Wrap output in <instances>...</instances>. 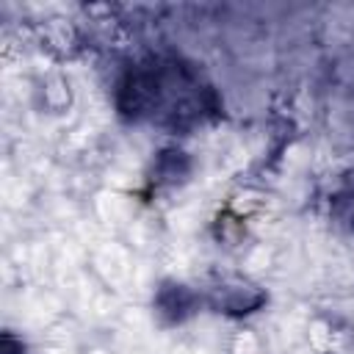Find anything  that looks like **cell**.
Returning a JSON list of instances; mask_svg holds the SVG:
<instances>
[{
    "mask_svg": "<svg viewBox=\"0 0 354 354\" xmlns=\"http://www.w3.org/2000/svg\"><path fill=\"white\" fill-rule=\"evenodd\" d=\"M205 88L177 61H149L130 69L119 86V111L133 122H155L171 130H185L207 111Z\"/></svg>",
    "mask_w": 354,
    "mask_h": 354,
    "instance_id": "1",
    "label": "cell"
},
{
    "mask_svg": "<svg viewBox=\"0 0 354 354\" xmlns=\"http://www.w3.org/2000/svg\"><path fill=\"white\" fill-rule=\"evenodd\" d=\"M199 307V296L183 282H163L155 293V313L163 324H183Z\"/></svg>",
    "mask_w": 354,
    "mask_h": 354,
    "instance_id": "2",
    "label": "cell"
},
{
    "mask_svg": "<svg viewBox=\"0 0 354 354\" xmlns=\"http://www.w3.org/2000/svg\"><path fill=\"white\" fill-rule=\"evenodd\" d=\"M263 293L243 282V279H232V282H221L218 288H213V304L224 313H235V315H243V313H252L263 304Z\"/></svg>",
    "mask_w": 354,
    "mask_h": 354,
    "instance_id": "3",
    "label": "cell"
},
{
    "mask_svg": "<svg viewBox=\"0 0 354 354\" xmlns=\"http://www.w3.org/2000/svg\"><path fill=\"white\" fill-rule=\"evenodd\" d=\"M185 171H188V160L183 158V152H174V149L160 152L158 169H155L158 180H180Z\"/></svg>",
    "mask_w": 354,
    "mask_h": 354,
    "instance_id": "4",
    "label": "cell"
},
{
    "mask_svg": "<svg viewBox=\"0 0 354 354\" xmlns=\"http://www.w3.org/2000/svg\"><path fill=\"white\" fill-rule=\"evenodd\" d=\"M335 213H337V218H340V224H346L348 230H354V191H346V194H340L337 196V202H335Z\"/></svg>",
    "mask_w": 354,
    "mask_h": 354,
    "instance_id": "5",
    "label": "cell"
},
{
    "mask_svg": "<svg viewBox=\"0 0 354 354\" xmlns=\"http://www.w3.org/2000/svg\"><path fill=\"white\" fill-rule=\"evenodd\" d=\"M3 354H22V340H17L11 332L3 335Z\"/></svg>",
    "mask_w": 354,
    "mask_h": 354,
    "instance_id": "6",
    "label": "cell"
}]
</instances>
